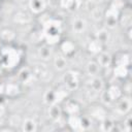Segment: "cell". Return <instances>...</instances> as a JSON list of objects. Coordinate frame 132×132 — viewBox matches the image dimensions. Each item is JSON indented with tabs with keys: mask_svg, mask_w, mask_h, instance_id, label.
Segmentation results:
<instances>
[{
	"mask_svg": "<svg viewBox=\"0 0 132 132\" xmlns=\"http://www.w3.org/2000/svg\"><path fill=\"white\" fill-rule=\"evenodd\" d=\"M64 81L68 90H76L78 87V78L74 72H67L64 75Z\"/></svg>",
	"mask_w": 132,
	"mask_h": 132,
	"instance_id": "obj_1",
	"label": "cell"
},
{
	"mask_svg": "<svg viewBox=\"0 0 132 132\" xmlns=\"http://www.w3.org/2000/svg\"><path fill=\"white\" fill-rule=\"evenodd\" d=\"M130 108H131V100L129 97H124L117 102L116 110L120 113L125 114L130 110Z\"/></svg>",
	"mask_w": 132,
	"mask_h": 132,
	"instance_id": "obj_2",
	"label": "cell"
},
{
	"mask_svg": "<svg viewBox=\"0 0 132 132\" xmlns=\"http://www.w3.org/2000/svg\"><path fill=\"white\" fill-rule=\"evenodd\" d=\"M61 50L65 57H71L75 53V45L71 40H65L61 44Z\"/></svg>",
	"mask_w": 132,
	"mask_h": 132,
	"instance_id": "obj_3",
	"label": "cell"
},
{
	"mask_svg": "<svg viewBox=\"0 0 132 132\" xmlns=\"http://www.w3.org/2000/svg\"><path fill=\"white\" fill-rule=\"evenodd\" d=\"M97 63L101 67H109L110 64L112 63V58H111V56L108 53L100 52L99 53V56H98Z\"/></svg>",
	"mask_w": 132,
	"mask_h": 132,
	"instance_id": "obj_4",
	"label": "cell"
},
{
	"mask_svg": "<svg viewBox=\"0 0 132 132\" xmlns=\"http://www.w3.org/2000/svg\"><path fill=\"white\" fill-rule=\"evenodd\" d=\"M119 15H120V12H119L117 7H114V6L109 7V9L106 11V22H107V24L112 26V24H114L117 22V20L119 19Z\"/></svg>",
	"mask_w": 132,
	"mask_h": 132,
	"instance_id": "obj_5",
	"label": "cell"
},
{
	"mask_svg": "<svg viewBox=\"0 0 132 132\" xmlns=\"http://www.w3.org/2000/svg\"><path fill=\"white\" fill-rule=\"evenodd\" d=\"M80 0H61V5L69 11H75L80 6Z\"/></svg>",
	"mask_w": 132,
	"mask_h": 132,
	"instance_id": "obj_6",
	"label": "cell"
},
{
	"mask_svg": "<svg viewBox=\"0 0 132 132\" xmlns=\"http://www.w3.org/2000/svg\"><path fill=\"white\" fill-rule=\"evenodd\" d=\"M30 8L34 13H40L45 8L44 0H30Z\"/></svg>",
	"mask_w": 132,
	"mask_h": 132,
	"instance_id": "obj_7",
	"label": "cell"
},
{
	"mask_svg": "<svg viewBox=\"0 0 132 132\" xmlns=\"http://www.w3.org/2000/svg\"><path fill=\"white\" fill-rule=\"evenodd\" d=\"M32 77H33V72L29 68H23L19 72V79L23 84H29Z\"/></svg>",
	"mask_w": 132,
	"mask_h": 132,
	"instance_id": "obj_8",
	"label": "cell"
},
{
	"mask_svg": "<svg viewBox=\"0 0 132 132\" xmlns=\"http://www.w3.org/2000/svg\"><path fill=\"white\" fill-rule=\"evenodd\" d=\"M22 128L24 131H27V132H34L37 130V124L36 122L33 120V119H26L23 124H22Z\"/></svg>",
	"mask_w": 132,
	"mask_h": 132,
	"instance_id": "obj_9",
	"label": "cell"
},
{
	"mask_svg": "<svg viewBox=\"0 0 132 132\" xmlns=\"http://www.w3.org/2000/svg\"><path fill=\"white\" fill-rule=\"evenodd\" d=\"M48 114H50V117L53 120H58V119H60V117L62 114V109L56 103L51 104L50 105V108H48Z\"/></svg>",
	"mask_w": 132,
	"mask_h": 132,
	"instance_id": "obj_10",
	"label": "cell"
},
{
	"mask_svg": "<svg viewBox=\"0 0 132 132\" xmlns=\"http://www.w3.org/2000/svg\"><path fill=\"white\" fill-rule=\"evenodd\" d=\"M68 125H69L70 128L73 129V130H81L80 117H78L77 114L69 116V118H68Z\"/></svg>",
	"mask_w": 132,
	"mask_h": 132,
	"instance_id": "obj_11",
	"label": "cell"
},
{
	"mask_svg": "<svg viewBox=\"0 0 132 132\" xmlns=\"http://www.w3.org/2000/svg\"><path fill=\"white\" fill-rule=\"evenodd\" d=\"M65 111L69 116L77 114L79 112V105L74 101H68L65 105Z\"/></svg>",
	"mask_w": 132,
	"mask_h": 132,
	"instance_id": "obj_12",
	"label": "cell"
},
{
	"mask_svg": "<svg viewBox=\"0 0 132 132\" xmlns=\"http://www.w3.org/2000/svg\"><path fill=\"white\" fill-rule=\"evenodd\" d=\"M19 92H20V89H19V87H18L16 84H8V85H5L4 86V93L7 96L13 97V96L18 95Z\"/></svg>",
	"mask_w": 132,
	"mask_h": 132,
	"instance_id": "obj_13",
	"label": "cell"
},
{
	"mask_svg": "<svg viewBox=\"0 0 132 132\" xmlns=\"http://www.w3.org/2000/svg\"><path fill=\"white\" fill-rule=\"evenodd\" d=\"M90 88H91V90L94 91V92H99V91H101L102 88H103V82H102V80H101L100 78H98V77H93V78L91 79V82H90Z\"/></svg>",
	"mask_w": 132,
	"mask_h": 132,
	"instance_id": "obj_14",
	"label": "cell"
},
{
	"mask_svg": "<svg viewBox=\"0 0 132 132\" xmlns=\"http://www.w3.org/2000/svg\"><path fill=\"white\" fill-rule=\"evenodd\" d=\"M43 101L48 105L56 103V92L53 90L46 91L43 95Z\"/></svg>",
	"mask_w": 132,
	"mask_h": 132,
	"instance_id": "obj_15",
	"label": "cell"
},
{
	"mask_svg": "<svg viewBox=\"0 0 132 132\" xmlns=\"http://www.w3.org/2000/svg\"><path fill=\"white\" fill-rule=\"evenodd\" d=\"M38 55L40 57V59L42 60H48L52 56V51L47 45H43L41 47H39L38 50Z\"/></svg>",
	"mask_w": 132,
	"mask_h": 132,
	"instance_id": "obj_16",
	"label": "cell"
},
{
	"mask_svg": "<svg viewBox=\"0 0 132 132\" xmlns=\"http://www.w3.org/2000/svg\"><path fill=\"white\" fill-rule=\"evenodd\" d=\"M102 46H103V43H101L99 40L95 39V40H93V41L90 42V44H89V50H90V52H92V53L99 54V53L102 51Z\"/></svg>",
	"mask_w": 132,
	"mask_h": 132,
	"instance_id": "obj_17",
	"label": "cell"
},
{
	"mask_svg": "<svg viewBox=\"0 0 132 132\" xmlns=\"http://www.w3.org/2000/svg\"><path fill=\"white\" fill-rule=\"evenodd\" d=\"M85 28H86V22H85V20H82L80 18L74 20V22H73V30L75 32L80 33V32H82L85 30Z\"/></svg>",
	"mask_w": 132,
	"mask_h": 132,
	"instance_id": "obj_18",
	"label": "cell"
},
{
	"mask_svg": "<svg viewBox=\"0 0 132 132\" xmlns=\"http://www.w3.org/2000/svg\"><path fill=\"white\" fill-rule=\"evenodd\" d=\"M99 64L97 62H89L87 64V71L90 75L95 76L96 74H98L99 72Z\"/></svg>",
	"mask_w": 132,
	"mask_h": 132,
	"instance_id": "obj_19",
	"label": "cell"
},
{
	"mask_svg": "<svg viewBox=\"0 0 132 132\" xmlns=\"http://www.w3.org/2000/svg\"><path fill=\"white\" fill-rule=\"evenodd\" d=\"M0 37H1V39H2V40H4V41L8 42V41H11V40H13V39H14L15 34H14V32H13L12 30L5 29V30H3V31L1 32Z\"/></svg>",
	"mask_w": 132,
	"mask_h": 132,
	"instance_id": "obj_20",
	"label": "cell"
},
{
	"mask_svg": "<svg viewBox=\"0 0 132 132\" xmlns=\"http://www.w3.org/2000/svg\"><path fill=\"white\" fill-rule=\"evenodd\" d=\"M114 128V123L109 119H103L100 124V129L102 131H111Z\"/></svg>",
	"mask_w": 132,
	"mask_h": 132,
	"instance_id": "obj_21",
	"label": "cell"
},
{
	"mask_svg": "<svg viewBox=\"0 0 132 132\" xmlns=\"http://www.w3.org/2000/svg\"><path fill=\"white\" fill-rule=\"evenodd\" d=\"M65 58H66L65 56H57V57L55 58L54 63H55V66H56L57 69H59V70H63V69H65L66 64H67Z\"/></svg>",
	"mask_w": 132,
	"mask_h": 132,
	"instance_id": "obj_22",
	"label": "cell"
},
{
	"mask_svg": "<svg viewBox=\"0 0 132 132\" xmlns=\"http://www.w3.org/2000/svg\"><path fill=\"white\" fill-rule=\"evenodd\" d=\"M107 92H108L109 96L111 97V99H112L113 101H114V100H118V99L121 97V95H122L121 90H120L118 87H116V86H111V87L107 90Z\"/></svg>",
	"mask_w": 132,
	"mask_h": 132,
	"instance_id": "obj_23",
	"label": "cell"
},
{
	"mask_svg": "<svg viewBox=\"0 0 132 132\" xmlns=\"http://www.w3.org/2000/svg\"><path fill=\"white\" fill-rule=\"evenodd\" d=\"M14 21L20 23V24H25V23H29L30 22V16L28 13L26 12H18L14 15Z\"/></svg>",
	"mask_w": 132,
	"mask_h": 132,
	"instance_id": "obj_24",
	"label": "cell"
},
{
	"mask_svg": "<svg viewBox=\"0 0 132 132\" xmlns=\"http://www.w3.org/2000/svg\"><path fill=\"white\" fill-rule=\"evenodd\" d=\"M114 74L118 77H126L128 74V69L127 66L124 65H117V67L114 68Z\"/></svg>",
	"mask_w": 132,
	"mask_h": 132,
	"instance_id": "obj_25",
	"label": "cell"
},
{
	"mask_svg": "<svg viewBox=\"0 0 132 132\" xmlns=\"http://www.w3.org/2000/svg\"><path fill=\"white\" fill-rule=\"evenodd\" d=\"M97 40H99L101 43H105V42H107L108 41V39H109V34H108V32L106 31V30H104V29H102V30H99L98 32H97Z\"/></svg>",
	"mask_w": 132,
	"mask_h": 132,
	"instance_id": "obj_26",
	"label": "cell"
},
{
	"mask_svg": "<svg viewBox=\"0 0 132 132\" xmlns=\"http://www.w3.org/2000/svg\"><path fill=\"white\" fill-rule=\"evenodd\" d=\"M101 99H102V101L105 103V104H110L113 100L111 99V97L109 96V94H108V92L107 91H104L103 93H102V95H101Z\"/></svg>",
	"mask_w": 132,
	"mask_h": 132,
	"instance_id": "obj_27",
	"label": "cell"
},
{
	"mask_svg": "<svg viewBox=\"0 0 132 132\" xmlns=\"http://www.w3.org/2000/svg\"><path fill=\"white\" fill-rule=\"evenodd\" d=\"M124 126H126V127H125V130H126V131H130V129H131V118H130V117L127 118V120H126L125 123H124Z\"/></svg>",
	"mask_w": 132,
	"mask_h": 132,
	"instance_id": "obj_28",
	"label": "cell"
},
{
	"mask_svg": "<svg viewBox=\"0 0 132 132\" xmlns=\"http://www.w3.org/2000/svg\"><path fill=\"white\" fill-rule=\"evenodd\" d=\"M2 116H3V114H0V125H1V123H2Z\"/></svg>",
	"mask_w": 132,
	"mask_h": 132,
	"instance_id": "obj_29",
	"label": "cell"
},
{
	"mask_svg": "<svg viewBox=\"0 0 132 132\" xmlns=\"http://www.w3.org/2000/svg\"><path fill=\"white\" fill-rule=\"evenodd\" d=\"M99 1H103V0H99Z\"/></svg>",
	"mask_w": 132,
	"mask_h": 132,
	"instance_id": "obj_30",
	"label": "cell"
}]
</instances>
